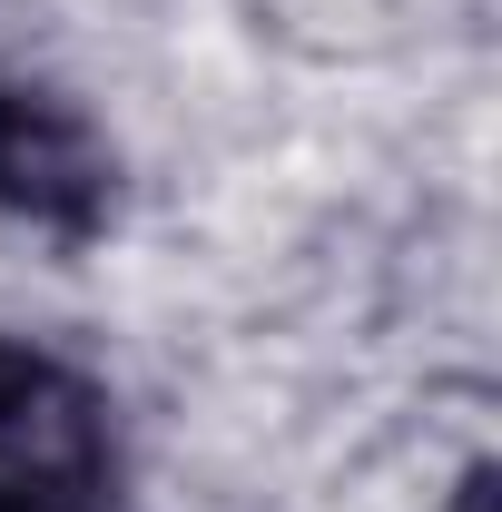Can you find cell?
I'll list each match as a JSON object with an SVG mask.
<instances>
[{
	"label": "cell",
	"instance_id": "1",
	"mask_svg": "<svg viewBox=\"0 0 502 512\" xmlns=\"http://www.w3.org/2000/svg\"><path fill=\"white\" fill-rule=\"evenodd\" d=\"M119 503V414L109 384L60 345L0 335V512H109Z\"/></svg>",
	"mask_w": 502,
	"mask_h": 512
},
{
	"label": "cell",
	"instance_id": "2",
	"mask_svg": "<svg viewBox=\"0 0 502 512\" xmlns=\"http://www.w3.org/2000/svg\"><path fill=\"white\" fill-rule=\"evenodd\" d=\"M128 148L89 89L50 69H0V227L20 237H99L119 217Z\"/></svg>",
	"mask_w": 502,
	"mask_h": 512
}]
</instances>
